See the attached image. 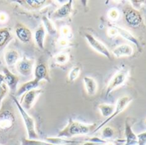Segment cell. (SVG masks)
Instances as JSON below:
<instances>
[{
  "mask_svg": "<svg viewBox=\"0 0 146 145\" xmlns=\"http://www.w3.org/2000/svg\"><path fill=\"white\" fill-rule=\"evenodd\" d=\"M98 110L103 117H106L108 119L112 115L115 110V105L108 104V103H101L98 105Z\"/></svg>",
  "mask_w": 146,
  "mask_h": 145,
  "instance_id": "obj_25",
  "label": "cell"
},
{
  "mask_svg": "<svg viewBox=\"0 0 146 145\" xmlns=\"http://www.w3.org/2000/svg\"><path fill=\"white\" fill-rule=\"evenodd\" d=\"M129 72L126 69L118 70L110 80L107 89H106V97H109L115 90L122 86L127 80Z\"/></svg>",
  "mask_w": 146,
  "mask_h": 145,
  "instance_id": "obj_4",
  "label": "cell"
},
{
  "mask_svg": "<svg viewBox=\"0 0 146 145\" xmlns=\"http://www.w3.org/2000/svg\"><path fill=\"white\" fill-rule=\"evenodd\" d=\"M21 60V56L19 52L15 50H9L4 53V62L8 67L15 66L17 62Z\"/></svg>",
  "mask_w": 146,
  "mask_h": 145,
  "instance_id": "obj_20",
  "label": "cell"
},
{
  "mask_svg": "<svg viewBox=\"0 0 146 145\" xmlns=\"http://www.w3.org/2000/svg\"><path fill=\"white\" fill-rule=\"evenodd\" d=\"M107 35H108L109 38H114L119 36L118 32H117V30H116V28L115 27L114 25L113 26H110L108 28V30H107Z\"/></svg>",
  "mask_w": 146,
  "mask_h": 145,
  "instance_id": "obj_35",
  "label": "cell"
},
{
  "mask_svg": "<svg viewBox=\"0 0 146 145\" xmlns=\"http://www.w3.org/2000/svg\"><path fill=\"white\" fill-rule=\"evenodd\" d=\"M42 93H43V90H41V89H35V90L30 91L28 92H26L21 97L19 103H20L21 106L26 111H29L30 109H33L38 97Z\"/></svg>",
  "mask_w": 146,
  "mask_h": 145,
  "instance_id": "obj_6",
  "label": "cell"
},
{
  "mask_svg": "<svg viewBox=\"0 0 146 145\" xmlns=\"http://www.w3.org/2000/svg\"><path fill=\"white\" fill-rule=\"evenodd\" d=\"M123 14L126 22L133 27H138L143 23V16L141 13L134 8H126L123 11Z\"/></svg>",
  "mask_w": 146,
  "mask_h": 145,
  "instance_id": "obj_7",
  "label": "cell"
},
{
  "mask_svg": "<svg viewBox=\"0 0 146 145\" xmlns=\"http://www.w3.org/2000/svg\"><path fill=\"white\" fill-rule=\"evenodd\" d=\"M40 83H41L40 81H38V80H37V79H32V80H30V81H28V82H26V83L21 85L18 87V89H17V91H16V92H15V96H17V97L22 96V95H23L24 93H26V92H28V91H30L38 89V87L39 86Z\"/></svg>",
  "mask_w": 146,
  "mask_h": 145,
  "instance_id": "obj_15",
  "label": "cell"
},
{
  "mask_svg": "<svg viewBox=\"0 0 146 145\" xmlns=\"http://www.w3.org/2000/svg\"><path fill=\"white\" fill-rule=\"evenodd\" d=\"M45 35H46V31L42 24L38 25V26L36 28L34 32V40L37 44V46L40 50L44 49V40H45Z\"/></svg>",
  "mask_w": 146,
  "mask_h": 145,
  "instance_id": "obj_18",
  "label": "cell"
},
{
  "mask_svg": "<svg viewBox=\"0 0 146 145\" xmlns=\"http://www.w3.org/2000/svg\"><path fill=\"white\" fill-rule=\"evenodd\" d=\"M102 138L104 140H107V139H110L114 137L115 135V130L110 127V126H105L104 127H103V130H102Z\"/></svg>",
  "mask_w": 146,
  "mask_h": 145,
  "instance_id": "obj_29",
  "label": "cell"
},
{
  "mask_svg": "<svg viewBox=\"0 0 146 145\" xmlns=\"http://www.w3.org/2000/svg\"><path fill=\"white\" fill-rule=\"evenodd\" d=\"M138 145H146V131L137 135Z\"/></svg>",
  "mask_w": 146,
  "mask_h": 145,
  "instance_id": "obj_36",
  "label": "cell"
},
{
  "mask_svg": "<svg viewBox=\"0 0 146 145\" xmlns=\"http://www.w3.org/2000/svg\"><path fill=\"white\" fill-rule=\"evenodd\" d=\"M16 71L24 77H28L33 73L34 61L30 58L22 57L15 65Z\"/></svg>",
  "mask_w": 146,
  "mask_h": 145,
  "instance_id": "obj_8",
  "label": "cell"
},
{
  "mask_svg": "<svg viewBox=\"0 0 146 145\" xmlns=\"http://www.w3.org/2000/svg\"><path fill=\"white\" fill-rule=\"evenodd\" d=\"M108 142L104 140V139H100V138H91L88 141L81 144L80 145H104L106 144Z\"/></svg>",
  "mask_w": 146,
  "mask_h": 145,
  "instance_id": "obj_32",
  "label": "cell"
},
{
  "mask_svg": "<svg viewBox=\"0 0 146 145\" xmlns=\"http://www.w3.org/2000/svg\"><path fill=\"white\" fill-rule=\"evenodd\" d=\"M15 2L21 4L25 8L32 9V10L42 9L47 3H49V1H46V0H21V1L19 0Z\"/></svg>",
  "mask_w": 146,
  "mask_h": 145,
  "instance_id": "obj_17",
  "label": "cell"
},
{
  "mask_svg": "<svg viewBox=\"0 0 146 145\" xmlns=\"http://www.w3.org/2000/svg\"><path fill=\"white\" fill-rule=\"evenodd\" d=\"M12 98L13 101L22 118L26 131H27V138L29 139H38V135L36 131V127H35V121L33 120V118L32 116L29 115V114L27 113V111H26L20 104L19 101L17 100V98L15 97H14L12 95Z\"/></svg>",
  "mask_w": 146,
  "mask_h": 145,
  "instance_id": "obj_2",
  "label": "cell"
},
{
  "mask_svg": "<svg viewBox=\"0 0 146 145\" xmlns=\"http://www.w3.org/2000/svg\"><path fill=\"white\" fill-rule=\"evenodd\" d=\"M83 84L85 90L89 96H94L98 91V83L96 79L90 76H85L83 78Z\"/></svg>",
  "mask_w": 146,
  "mask_h": 145,
  "instance_id": "obj_19",
  "label": "cell"
},
{
  "mask_svg": "<svg viewBox=\"0 0 146 145\" xmlns=\"http://www.w3.org/2000/svg\"><path fill=\"white\" fill-rule=\"evenodd\" d=\"M44 141L52 145H67L80 143L77 141H73V140H69L67 138H59V137H47L45 138Z\"/></svg>",
  "mask_w": 146,
  "mask_h": 145,
  "instance_id": "obj_24",
  "label": "cell"
},
{
  "mask_svg": "<svg viewBox=\"0 0 146 145\" xmlns=\"http://www.w3.org/2000/svg\"><path fill=\"white\" fill-rule=\"evenodd\" d=\"M0 81L4 82V76H3V74L1 73H0Z\"/></svg>",
  "mask_w": 146,
  "mask_h": 145,
  "instance_id": "obj_39",
  "label": "cell"
},
{
  "mask_svg": "<svg viewBox=\"0 0 146 145\" xmlns=\"http://www.w3.org/2000/svg\"><path fill=\"white\" fill-rule=\"evenodd\" d=\"M96 124H85L70 118L68 119V124L58 132L56 137L68 139L76 136L87 135L92 132H93L96 129Z\"/></svg>",
  "mask_w": 146,
  "mask_h": 145,
  "instance_id": "obj_1",
  "label": "cell"
},
{
  "mask_svg": "<svg viewBox=\"0 0 146 145\" xmlns=\"http://www.w3.org/2000/svg\"><path fill=\"white\" fill-rule=\"evenodd\" d=\"M107 16H108V18L110 21H115L119 20V18L121 16V13H120V11H119L118 9H116V8H111V9H110L108 10Z\"/></svg>",
  "mask_w": 146,
  "mask_h": 145,
  "instance_id": "obj_31",
  "label": "cell"
},
{
  "mask_svg": "<svg viewBox=\"0 0 146 145\" xmlns=\"http://www.w3.org/2000/svg\"><path fill=\"white\" fill-rule=\"evenodd\" d=\"M134 52L133 47L129 44H122L120 45H117L111 52V55H113L116 58H121L124 56H131Z\"/></svg>",
  "mask_w": 146,
  "mask_h": 145,
  "instance_id": "obj_13",
  "label": "cell"
},
{
  "mask_svg": "<svg viewBox=\"0 0 146 145\" xmlns=\"http://www.w3.org/2000/svg\"><path fill=\"white\" fill-rule=\"evenodd\" d=\"M42 25L44 26L46 32L50 35V36H56L57 33V30L56 27L54 24V22L47 16H43L42 17Z\"/></svg>",
  "mask_w": 146,
  "mask_h": 145,
  "instance_id": "obj_23",
  "label": "cell"
},
{
  "mask_svg": "<svg viewBox=\"0 0 146 145\" xmlns=\"http://www.w3.org/2000/svg\"><path fill=\"white\" fill-rule=\"evenodd\" d=\"M60 34H61L62 38L70 39L73 36V32H72V29L69 26L64 25L60 28Z\"/></svg>",
  "mask_w": 146,
  "mask_h": 145,
  "instance_id": "obj_30",
  "label": "cell"
},
{
  "mask_svg": "<svg viewBox=\"0 0 146 145\" xmlns=\"http://www.w3.org/2000/svg\"><path fill=\"white\" fill-rule=\"evenodd\" d=\"M73 0L67 1L58 9H56L52 14L53 18L55 19H64L68 17L73 11Z\"/></svg>",
  "mask_w": 146,
  "mask_h": 145,
  "instance_id": "obj_12",
  "label": "cell"
},
{
  "mask_svg": "<svg viewBox=\"0 0 146 145\" xmlns=\"http://www.w3.org/2000/svg\"><path fill=\"white\" fill-rule=\"evenodd\" d=\"M15 123V115L7 109L0 111V130L6 132L13 128Z\"/></svg>",
  "mask_w": 146,
  "mask_h": 145,
  "instance_id": "obj_9",
  "label": "cell"
},
{
  "mask_svg": "<svg viewBox=\"0 0 146 145\" xmlns=\"http://www.w3.org/2000/svg\"><path fill=\"white\" fill-rule=\"evenodd\" d=\"M132 101H133V98H132L131 97H129V96H123V97H120V98L117 100V102H116V103H115V110H114L112 115H111L110 117H109L107 120H105L104 122H102L98 126H97L93 132H98L99 129L104 127V126H105L109 122H110L114 118H115L117 115H119L121 113H122V112L128 107V105L130 104V103H131Z\"/></svg>",
  "mask_w": 146,
  "mask_h": 145,
  "instance_id": "obj_3",
  "label": "cell"
},
{
  "mask_svg": "<svg viewBox=\"0 0 146 145\" xmlns=\"http://www.w3.org/2000/svg\"><path fill=\"white\" fill-rule=\"evenodd\" d=\"M33 75H34V79L40 81V82L43 79L50 81L48 68H47L46 65L44 63H38L35 66V68L33 69Z\"/></svg>",
  "mask_w": 146,
  "mask_h": 145,
  "instance_id": "obj_16",
  "label": "cell"
},
{
  "mask_svg": "<svg viewBox=\"0 0 146 145\" xmlns=\"http://www.w3.org/2000/svg\"><path fill=\"white\" fill-rule=\"evenodd\" d=\"M125 137L126 140L123 145H138L137 135L134 133L128 122H126L125 124Z\"/></svg>",
  "mask_w": 146,
  "mask_h": 145,
  "instance_id": "obj_21",
  "label": "cell"
},
{
  "mask_svg": "<svg viewBox=\"0 0 146 145\" xmlns=\"http://www.w3.org/2000/svg\"><path fill=\"white\" fill-rule=\"evenodd\" d=\"M80 72H81V68L80 66L73 67L70 69V71H69V73L68 74V81L70 82V83L75 81L79 78V76L80 74Z\"/></svg>",
  "mask_w": 146,
  "mask_h": 145,
  "instance_id": "obj_27",
  "label": "cell"
},
{
  "mask_svg": "<svg viewBox=\"0 0 146 145\" xmlns=\"http://www.w3.org/2000/svg\"><path fill=\"white\" fill-rule=\"evenodd\" d=\"M8 91H9L8 86L5 85L4 82L0 81V105H1V103H2L3 98H4L5 96L7 95Z\"/></svg>",
  "mask_w": 146,
  "mask_h": 145,
  "instance_id": "obj_33",
  "label": "cell"
},
{
  "mask_svg": "<svg viewBox=\"0 0 146 145\" xmlns=\"http://www.w3.org/2000/svg\"><path fill=\"white\" fill-rule=\"evenodd\" d=\"M15 33L16 38L23 44L29 43L33 38L31 30L22 23H17L15 26Z\"/></svg>",
  "mask_w": 146,
  "mask_h": 145,
  "instance_id": "obj_11",
  "label": "cell"
},
{
  "mask_svg": "<svg viewBox=\"0 0 146 145\" xmlns=\"http://www.w3.org/2000/svg\"><path fill=\"white\" fill-rule=\"evenodd\" d=\"M69 61V54L68 52H59L54 56V62L59 65H64Z\"/></svg>",
  "mask_w": 146,
  "mask_h": 145,
  "instance_id": "obj_26",
  "label": "cell"
},
{
  "mask_svg": "<svg viewBox=\"0 0 146 145\" xmlns=\"http://www.w3.org/2000/svg\"><path fill=\"white\" fill-rule=\"evenodd\" d=\"M3 74L4 76V83L8 86L9 91L12 94H15L18 89V83L20 81L19 77L10 72L8 68H3Z\"/></svg>",
  "mask_w": 146,
  "mask_h": 145,
  "instance_id": "obj_10",
  "label": "cell"
},
{
  "mask_svg": "<svg viewBox=\"0 0 146 145\" xmlns=\"http://www.w3.org/2000/svg\"><path fill=\"white\" fill-rule=\"evenodd\" d=\"M114 26H115V27L116 28L119 36L122 37L124 39H126V40L129 41L130 43L133 44L137 47V49H138L139 50H141V44H140L139 40V39L131 32H129L128 30H127V29H125V28H123V27H121V26H115V25H114Z\"/></svg>",
  "mask_w": 146,
  "mask_h": 145,
  "instance_id": "obj_14",
  "label": "cell"
},
{
  "mask_svg": "<svg viewBox=\"0 0 146 145\" xmlns=\"http://www.w3.org/2000/svg\"><path fill=\"white\" fill-rule=\"evenodd\" d=\"M131 3H132L133 8L135 9H138V10L143 4H146V1H135L134 0V1H131Z\"/></svg>",
  "mask_w": 146,
  "mask_h": 145,
  "instance_id": "obj_38",
  "label": "cell"
},
{
  "mask_svg": "<svg viewBox=\"0 0 146 145\" xmlns=\"http://www.w3.org/2000/svg\"><path fill=\"white\" fill-rule=\"evenodd\" d=\"M21 145H52L44 140L39 139H29L27 138H23L21 141Z\"/></svg>",
  "mask_w": 146,
  "mask_h": 145,
  "instance_id": "obj_28",
  "label": "cell"
},
{
  "mask_svg": "<svg viewBox=\"0 0 146 145\" xmlns=\"http://www.w3.org/2000/svg\"><path fill=\"white\" fill-rule=\"evenodd\" d=\"M85 38L87 41L88 44L98 53L101 54L102 56H105L108 59L111 58V52L109 50V49L106 47V45L102 43L99 39H98L95 36H93L91 33H86Z\"/></svg>",
  "mask_w": 146,
  "mask_h": 145,
  "instance_id": "obj_5",
  "label": "cell"
},
{
  "mask_svg": "<svg viewBox=\"0 0 146 145\" xmlns=\"http://www.w3.org/2000/svg\"><path fill=\"white\" fill-rule=\"evenodd\" d=\"M104 145H114V144H113V143H110V142H108L106 144H104Z\"/></svg>",
  "mask_w": 146,
  "mask_h": 145,
  "instance_id": "obj_40",
  "label": "cell"
},
{
  "mask_svg": "<svg viewBox=\"0 0 146 145\" xmlns=\"http://www.w3.org/2000/svg\"><path fill=\"white\" fill-rule=\"evenodd\" d=\"M9 21V15L6 12L1 11L0 12V23L4 24Z\"/></svg>",
  "mask_w": 146,
  "mask_h": 145,
  "instance_id": "obj_37",
  "label": "cell"
},
{
  "mask_svg": "<svg viewBox=\"0 0 146 145\" xmlns=\"http://www.w3.org/2000/svg\"><path fill=\"white\" fill-rule=\"evenodd\" d=\"M13 39L10 29L8 27L0 28V51L3 50Z\"/></svg>",
  "mask_w": 146,
  "mask_h": 145,
  "instance_id": "obj_22",
  "label": "cell"
},
{
  "mask_svg": "<svg viewBox=\"0 0 146 145\" xmlns=\"http://www.w3.org/2000/svg\"><path fill=\"white\" fill-rule=\"evenodd\" d=\"M56 44H57V46H58L59 48H61V49H65V48H68V47L70 45V41H69V39H68V38L60 37V38L56 40Z\"/></svg>",
  "mask_w": 146,
  "mask_h": 145,
  "instance_id": "obj_34",
  "label": "cell"
}]
</instances>
